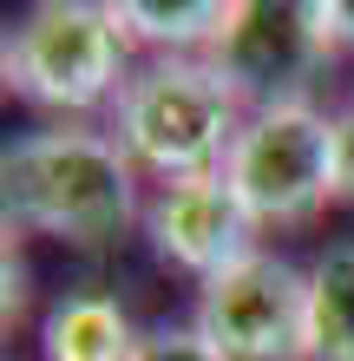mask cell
Masks as SVG:
<instances>
[{
	"label": "cell",
	"instance_id": "obj_9",
	"mask_svg": "<svg viewBox=\"0 0 354 361\" xmlns=\"http://www.w3.org/2000/svg\"><path fill=\"white\" fill-rule=\"evenodd\" d=\"M308 361H354V243L308 263Z\"/></svg>",
	"mask_w": 354,
	"mask_h": 361
},
{
	"label": "cell",
	"instance_id": "obj_2",
	"mask_svg": "<svg viewBox=\"0 0 354 361\" xmlns=\"http://www.w3.org/2000/svg\"><path fill=\"white\" fill-rule=\"evenodd\" d=\"M243 99L230 92L210 59H151L118 92V152L151 171L158 184L210 178L230 164V145L243 132Z\"/></svg>",
	"mask_w": 354,
	"mask_h": 361
},
{
	"label": "cell",
	"instance_id": "obj_12",
	"mask_svg": "<svg viewBox=\"0 0 354 361\" xmlns=\"http://www.w3.org/2000/svg\"><path fill=\"white\" fill-rule=\"evenodd\" d=\"M335 197L354 204V105L335 112Z\"/></svg>",
	"mask_w": 354,
	"mask_h": 361
},
{
	"label": "cell",
	"instance_id": "obj_6",
	"mask_svg": "<svg viewBox=\"0 0 354 361\" xmlns=\"http://www.w3.org/2000/svg\"><path fill=\"white\" fill-rule=\"evenodd\" d=\"M328 33L315 7H289V0H230V27L203 53L230 79V92L249 112L269 105H308V86L328 66Z\"/></svg>",
	"mask_w": 354,
	"mask_h": 361
},
{
	"label": "cell",
	"instance_id": "obj_5",
	"mask_svg": "<svg viewBox=\"0 0 354 361\" xmlns=\"http://www.w3.org/2000/svg\"><path fill=\"white\" fill-rule=\"evenodd\" d=\"M191 329L223 361H308V269L256 250L197 283Z\"/></svg>",
	"mask_w": 354,
	"mask_h": 361
},
{
	"label": "cell",
	"instance_id": "obj_3",
	"mask_svg": "<svg viewBox=\"0 0 354 361\" xmlns=\"http://www.w3.org/2000/svg\"><path fill=\"white\" fill-rule=\"evenodd\" d=\"M7 79L46 112H92L132 86V33L118 7L92 0H39L7 39Z\"/></svg>",
	"mask_w": 354,
	"mask_h": 361
},
{
	"label": "cell",
	"instance_id": "obj_14",
	"mask_svg": "<svg viewBox=\"0 0 354 361\" xmlns=\"http://www.w3.org/2000/svg\"><path fill=\"white\" fill-rule=\"evenodd\" d=\"M20 309H27V269H20L13 243H7V322H20Z\"/></svg>",
	"mask_w": 354,
	"mask_h": 361
},
{
	"label": "cell",
	"instance_id": "obj_13",
	"mask_svg": "<svg viewBox=\"0 0 354 361\" xmlns=\"http://www.w3.org/2000/svg\"><path fill=\"white\" fill-rule=\"evenodd\" d=\"M315 20H322L328 47H354V0H315Z\"/></svg>",
	"mask_w": 354,
	"mask_h": 361
},
{
	"label": "cell",
	"instance_id": "obj_11",
	"mask_svg": "<svg viewBox=\"0 0 354 361\" xmlns=\"http://www.w3.org/2000/svg\"><path fill=\"white\" fill-rule=\"evenodd\" d=\"M132 361H223V355L203 342L197 329H171V322H164V329H144L138 335V355Z\"/></svg>",
	"mask_w": 354,
	"mask_h": 361
},
{
	"label": "cell",
	"instance_id": "obj_1",
	"mask_svg": "<svg viewBox=\"0 0 354 361\" xmlns=\"http://www.w3.org/2000/svg\"><path fill=\"white\" fill-rule=\"evenodd\" d=\"M138 164L118 152V138L86 125H53V132L20 138L0 164L7 190V224L33 237H59L72 250H106L138 217Z\"/></svg>",
	"mask_w": 354,
	"mask_h": 361
},
{
	"label": "cell",
	"instance_id": "obj_4",
	"mask_svg": "<svg viewBox=\"0 0 354 361\" xmlns=\"http://www.w3.org/2000/svg\"><path fill=\"white\" fill-rule=\"evenodd\" d=\"M230 190L249 204L256 224H315L335 197V118L315 105H269L249 112L223 164Z\"/></svg>",
	"mask_w": 354,
	"mask_h": 361
},
{
	"label": "cell",
	"instance_id": "obj_8",
	"mask_svg": "<svg viewBox=\"0 0 354 361\" xmlns=\"http://www.w3.org/2000/svg\"><path fill=\"white\" fill-rule=\"evenodd\" d=\"M132 355H138L132 315L99 289L59 295L39 322V361H132Z\"/></svg>",
	"mask_w": 354,
	"mask_h": 361
},
{
	"label": "cell",
	"instance_id": "obj_10",
	"mask_svg": "<svg viewBox=\"0 0 354 361\" xmlns=\"http://www.w3.org/2000/svg\"><path fill=\"white\" fill-rule=\"evenodd\" d=\"M118 20L125 33L158 47V59H191L197 47L210 53L217 33L230 27V0H118Z\"/></svg>",
	"mask_w": 354,
	"mask_h": 361
},
{
	"label": "cell",
	"instance_id": "obj_7",
	"mask_svg": "<svg viewBox=\"0 0 354 361\" xmlns=\"http://www.w3.org/2000/svg\"><path fill=\"white\" fill-rule=\"evenodd\" d=\"M256 217L249 204L230 190V178L210 171V178H184V184H158V197L144 204V237L171 269L210 283L230 263L256 257Z\"/></svg>",
	"mask_w": 354,
	"mask_h": 361
}]
</instances>
